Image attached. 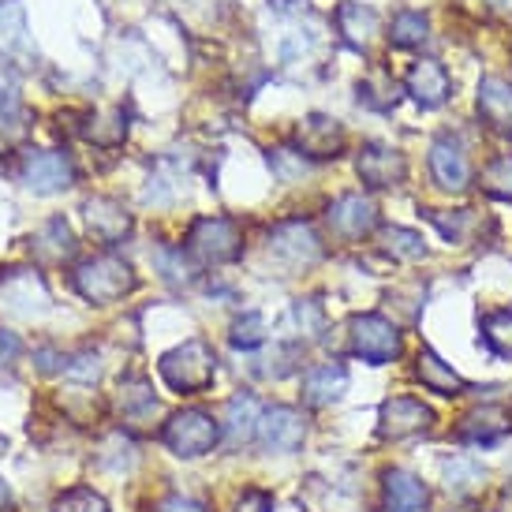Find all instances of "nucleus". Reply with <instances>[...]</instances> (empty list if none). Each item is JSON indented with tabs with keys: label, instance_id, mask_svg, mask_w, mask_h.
Wrapping results in <instances>:
<instances>
[{
	"label": "nucleus",
	"instance_id": "25",
	"mask_svg": "<svg viewBox=\"0 0 512 512\" xmlns=\"http://www.w3.org/2000/svg\"><path fill=\"white\" fill-rule=\"evenodd\" d=\"M441 475H445V486H449L453 494H471V490H479L486 479L483 464H475L471 456H449V460H441Z\"/></svg>",
	"mask_w": 512,
	"mask_h": 512
},
{
	"label": "nucleus",
	"instance_id": "23",
	"mask_svg": "<svg viewBox=\"0 0 512 512\" xmlns=\"http://www.w3.org/2000/svg\"><path fill=\"white\" fill-rule=\"evenodd\" d=\"M307 509L311 512H359V498L356 494H348L341 486L333 483H322V479H307Z\"/></svg>",
	"mask_w": 512,
	"mask_h": 512
},
{
	"label": "nucleus",
	"instance_id": "22",
	"mask_svg": "<svg viewBox=\"0 0 512 512\" xmlns=\"http://www.w3.org/2000/svg\"><path fill=\"white\" fill-rule=\"evenodd\" d=\"M337 30L348 45L367 49L374 30H378V15H374V8H363V4H341L337 8Z\"/></svg>",
	"mask_w": 512,
	"mask_h": 512
},
{
	"label": "nucleus",
	"instance_id": "27",
	"mask_svg": "<svg viewBox=\"0 0 512 512\" xmlns=\"http://www.w3.org/2000/svg\"><path fill=\"white\" fill-rule=\"evenodd\" d=\"M397 79L389 72H374L359 83V105H367L374 113H389L397 105Z\"/></svg>",
	"mask_w": 512,
	"mask_h": 512
},
{
	"label": "nucleus",
	"instance_id": "39",
	"mask_svg": "<svg viewBox=\"0 0 512 512\" xmlns=\"http://www.w3.org/2000/svg\"><path fill=\"white\" fill-rule=\"evenodd\" d=\"M157 512H206V509L191 498H165L161 505H157Z\"/></svg>",
	"mask_w": 512,
	"mask_h": 512
},
{
	"label": "nucleus",
	"instance_id": "15",
	"mask_svg": "<svg viewBox=\"0 0 512 512\" xmlns=\"http://www.w3.org/2000/svg\"><path fill=\"white\" fill-rule=\"evenodd\" d=\"M404 86H408V94H412L423 109H438V105H445L449 94H453V79H449V72L441 68L438 60H415Z\"/></svg>",
	"mask_w": 512,
	"mask_h": 512
},
{
	"label": "nucleus",
	"instance_id": "13",
	"mask_svg": "<svg viewBox=\"0 0 512 512\" xmlns=\"http://www.w3.org/2000/svg\"><path fill=\"white\" fill-rule=\"evenodd\" d=\"M430 176L434 184L445 191H468L471 184V161L464 154V146L456 143L453 135H441L430 146Z\"/></svg>",
	"mask_w": 512,
	"mask_h": 512
},
{
	"label": "nucleus",
	"instance_id": "10",
	"mask_svg": "<svg viewBox=\"0 0 512 512\" xmlns=\"http://www.w3.org/2000/svg\"><path fill=\"white\" fill-rule=\"evenodd\" d=\"M326 221H329V228H333V236L356 243L378 228V206H374L367 195H356V191H352V195H341V199L329 206Z\"/></svg>",
	"mask_w": 512,
	"mask_h": 512
},
{
	"label": "nucleus",
	"instance_id": "16",
	"mask_svg": "<svg viewBox=\"0 0 512 512\" xmlns=\"http://www.w3.org/2000/svg\"><path fill=\"white\" fill-rule=\"evenodd\" d=\"M382 490H385V512H423L430 501L427 483L408 468L385 471Z\"/></svg>",
	"mask_w": 512,
	"mask_h": 512
},
{
	"label": "nucleus",
	"instance_id": "26",
	"mask_svg": "<svg viewBox=\"0 0 512 512\" xmlns=\"http://www.w3.org/2000/svg\"><path fill=\"white\" fill-rule=\"evenodd\" d=\"M430 221L438 225V232L449 243H475L483 232V217L475 210H456V214H430Z\"/></svg>",
	"mask_w": 512,
	"mask_h": 512
},
{
	"label": "nucleus",
	"instance_id": "43",
	"mask_svg": "<svg viewBox=\"0 0 512 512\" xmlns=\"http://www.w3.org/2000/svg\"><path fill=\"white\" fill-rule=\"evenodd\" d=\"M494 4H501V8H509L512 12V0H494Z\"/></svg>",
	"mask_w": 512,
	"mask_h": 512
},
{
	"label": "nucleus",
	"instance_id": "18",
	"mask_svg": "<svg viewBox=\"0 0 512 512\" xmlns=\"http://www.w3.org/2000/svg\"><path fill=\"white\" fill-rule=\"evenodd\" d=\"M258 423H262V408L251 393H236L225 408V441L228 449H243L258 438Z\"/></svg>",
	"mask_w": 512,
	"mask_h": 512
},
{
	"label": "nucleus",
	"instance_id": "33",
	"mask_svg": "<svg viewBox=\"0 0 512 512\" xmlns=\"http://www.w3.org/2000/svg\"><path fill=\"white\" fill-rule=\"evenodd\" d=\"M266 341V318L258 311H247L243 318H236V326H232V344L243 348V352H251L258 344Z\"/></svg>",
	"mask_w": 512,
	"mask_h": 512
},
{
	"label": "nucleus",
	"instance_id": "17",
	"mask_svg": "<svg viewBox=\"0 0 512 512\" xmlns=\"http://www.w3.org/2000/svg\"><path fill=\"white\" fill-rule=\"evenodd\" d=\"M348 393V370L341 363H322L303 374V400L311 408H329Z\"/></svg>",
	"mask_w": 512,
	"mask_h": 512
},
{
	"label": "nucleus",
	"instance_id": "14",
	"mask_svg": "<svg viewBox=\"0 0 512 512\" xmlns=\"http://www.w3.org/2000/svg\"><path fill=\"white\" fill-rule=\"evenodd\" d=\"M512 434V415L501 408V404H483V408H471L460 427H456V438L471 441V445H494V441L509 438Z\"/></svg>",
	"mask_w": 512,
	"mask_h": 512
},
{
	"label": "nucleus",
	"instance_id": "9",
	"mask_svg": "<svg viewBox=\"0 0 512 512\" xmlns=\"http://www.w3.org/2000/svg\"><path fill=\"white\" fill-rule=\"evenodd\" d=\"M270 251L292 270H299V266H311L322 258V240L307 221H285L270 232Z\"/></svg>",
	"mask_w": 512,
	"mask_h": 512
},
{
	"label": "nucleus",
	"instance_id": "42",
	"mask_svg": "<svg viewBox=\"0 0 512 512\" xmlns=\"http://www.w3.org/2000/svg\"><path fill=\"white\" fill-rule=\"evenodd\" d=\"M8 453V438H4V434H0V456Z\"/></svg>",
	"mask_w": 512,
	"mask_h": 512
},
{
	"label": "nucleus",
	"instance_id": "20",
	"mask_svg": "<svg viewBox=\"0 0 512 512\" xmlns=\"http://www.w3.org/2000/svg\"><path fill=\"white\" fill-rule=\"evenodd\" d=\"M415 378L427 385L430 393H438V397H464L468 393V382L430 348H423L419 359H415Z\"/></svg>",
	"mask_w": 512,
	"mask_h": 512
},
{
	"label": "nucleus",
	"instance_id": "30",
	"mask_svg": "<svg viewBox=\"0 0 512 512\" xmlns=\"http://www.w3.org/2000/svg\"><path fill=\"white\" fill-rule=\"evenodd\" d=\"M389 42L397 45V49H415V45H423L427 42V15L412 12V8L397 12L393 15V23H389Z\"/></svg>",
	"mask_w": 512,
	"mask_h": 512
},
{
	"label": "nucleus",
	"instance_id": "45",
	"mask_svg": "<svg viewBox=\"0 0 512 512\" xmlns=\"http://www.w3.org/2000/svg\"><path fill=\"white\" fill-rule=\"evenodd\" d=\"M449 512H479V509H471V505H468V509H449Z\"/></svg>",
	"mask_w": 512,
	"mask_h": 512
},
{
	"label": "nucleus",
	"instance_id": "21",
	"mask_svg": "<svg viewBox=\"0 0 512 512\" xmlns=\"http://www.w3.org/2000/svg\"><path fill=\"white\" fill-rule=\"evenodd\" d=\"M479 116L486 120V128L512 135V86L505 79L479 83Z\"/></svg>",
	"mask_w": 512,
	"mask_h": 512
},
{
	"label": "nucleus",
	"instance_id": "35",
	"mask_svg": "<svg viewBox=\"0 0 512 512\" xmlns=\"http://www.w3.org/2000/svg\"><path fill=\"white\" fill-rule=\"evenodd\" d=\"M270 165L285 184H292V180H299V176H307V157L299 154V150H273Z\"/></svg>",
	"mask_w": 512,
	"mask_h": 512
},
{
	"label": "nucleus",
	"instance_id": "2",
	"mask_svg": "<svg viewBox=\"0 0 512 512\" xmlns=\"http://www.w3.org/2000/svg\"><path fill=\"white\" fill-rule=\"evenodd\" d=\"M72 281H75V292H79L86 303H98V307L124 299L128 292H135V285H139L135 270L116 255H98V258L79 262L72 273Z\"/></svg>",
	"mask_w": 512,
	"mask_h": 512
},
{
	"label": "nucleus",
	"instance_id": "37",
	"mask_svg": "<svg viewBox=\"0 0 512 512\" xmlns=\"http://www.w3.org/2000/svg\"><path fill=\"white\" fill-rule=\"evenodd\" d=\"M273 509V498L266 490H247L240 501H236V512H270Z\"/></svg>",
	"mask_w": 512,
	"mask_h": 512
},
{
	"label": "nucleus",
	"instance_id": "1",
	"mask_svg": "<svg viewBox=\"0 0 512 512\" xmlns=\"http://www.w3.org/2000/svg\"><path fill=\"white\" fill-rule=\"evenodd\" d=\"M157 370L172 393H206L217 378V352L195 337V341H184L172 352H165Z\"/></svg>",
	"mask_w": 512,
	"mask_h": 512
},
{
	"label": "nucleus",
	"instance_id": "19",
	"mask_svg": "<svg viewBox=\"0 0 512 512\" xmlns=\"http://www.w3.org/2000/svg\"><path fill=\"white\" fill-rule=\"evenodd\" d=\"M86 225L101 243H120L131 232V214L116 199H90L83 206Z\"/></svg>",
	"mask_w": 512,
	"mask_h": 512
},
{
	"label": "nucleus",
	"instance_id": "36",
	"mask_svg": "<svg viewBox=\"0 0 512 512\" xmlns=\"http://www.w3.org/2000/svg\"><path fill=\"white\" fill-rule=\"evenodd\" d=\"M296 326L303 329V337H318L326 329V311L318 299H299L296 303Z\"/></svg>",
	"mask_w": 512,
	"mask_h": 512
},
{
	"label": "nucleus",
	"instance_id": "29",
	"mask_svg": "<svg viewBox=\"0 0 512 512\" xmlns=\"http://www.w3.org/2000/svg\"><path fill=\"white\" fill-rule=\"evenodd\" d=\"M382 251L400 258V262H419V258H427V243H423V236L412 232V228L389 225L382 232Z\"/></svg>",
	"mask_w": 512,
	"mask_h": 512
},
{
	"label": "nucleus",
	"instance_id": "24",
	"mask_svg": "<svg viewBox=\"0 0 512 512\" xmlns=\"http://www.w3.org/2000/svg\"><path fill=\"white\" fill-rule=\"evenodd\" d=\"M4 299L12 303L15 311H23V314L42 311L45 303H49V296H45L42 281H38L34 273H15L12 281L4 285Z\"/></svg>",
	"mask_w": 512,
	"mask_h": 512
},
{
	"label": "nucleus",
	"instance_id": "38",
	"mask_svg": "<svg viewBox=\"0 0 512 512\" xmlns=\"http://www.w3.org/2000/svg\"><path fill=\"white\" fill-rule=\"evenodd\" d=\"M19 352H23V341L15 337L12 329H0V370L8 367V363H15Z\"/></svg>",
	"mask_w": 512,
	"mask_h": 512
},
{
	"label": "nucleus",
	"instance_id": "4",
	"mask_svg": "<svg viewBox=\"0 0 512 512\" xmlns=\"http://www.w3.org/2000/svg\"><path fill=\"white\" fill-rule=\"evenodd\" d=\"M187 255L202 266H225L243 255V232L232 217H199L187 232Z\"/></svg>",
	"mask_w": 512,
	"mask_h": 512
},
{
	"label": "nucleus",
	"instance_id": "11",
	"mask_svg": "<svg viewBox=\"0 0 512 512\" xmlns=\"http://www.w3.org/2000/svg\"><path fill=\"white\" fill-rule=\"evenodd\" d=\"M356 169L363 184L374 187V191H385V187H397L400 180L408 176V161H404V154L393 150V146L367 143L356 157Z\"/></svg>",
	"mask_w": 512,
	"mask_h": 512
},
{
	"label": "nucleus",
	"instance_id": "7",
	"mask_svg": "<svg viewBox=\"0 0 512 512\" xmlns=\"http://www.w3.org/2000/svg\"><path fill=\"white\" fill-rule=\"evenodd\" d=\"M430 423H434V412L415 397H389L378 412V434L385 441L415 438V434L430 430Z\"/></svg>",
	"mask_w": 512,
	"mask_h": 512
},
{
	"label": "nucleus",
	"instance_id": "34",
	"mask_svg": "<svg viewBox=\"0 0 512 512\" xmlns=\"http://www.w3.org/2000/svg\"><path fill=\"white\" fill-rule=\"evenodd\" d=\"M53 512H109V505H105V498L94 494V490L75 486V490H68V494H60V498L53 501Z\"/></svg>",
	"mask_w": 512,
	"mask_h": 512
},
{
	"label": "nucleus",
	"instance_id": "5",
	"mask_svg": "<svg viewBox=\"0 0 512 512\" xmlns=\"http://www.w3.org/2000/svg\"><path fill=\"white\" fill-rule=\"evenodd\" d=\"M352 352L374 367H385L400 356V329L385 314H356L352 318Z\"/></svg>",
	"mask_w": 512,
	"mask_h": 512
},
{
	"label": "nucleus",
	"instance_id": "41",
	"mask_svg": "<svg viewBox=\"0 0 512 512\" xmlns=\"http://www.w3.org/2000/svg\"><path fill=\"white\" fill-rule=\"evenodd\" d=\"M8 501H12V490H8V483L0 479V512L8 509Z\"/></svg>",
	"mask_w": 512,
	"mask_h": 512
},
{
	"label": "nucleus",
	"instance_id": "31",
	"mask_svg": "<svg viewBox=\"0 0 512 512\" xmlns=\"http://www.w3.org/2000/svg\"><path fill=\"white\" fill-rule=\"evenodd\" d=\"M120 412H124V419H143V415L157 412V397L154 389L143 382V378H128V382L120 385Z\"/></svg>",
	"mask_w": 512,
	"mask_h": 512
},
{
	"label": "nucleus",
	"instance_id": "28",
	"mask_svg": "<svg viewBox=\"0 0 512 512\" xmlns=\"http://www.w3.org/2000/svg\"><path fill=\"white\" fill-rule=\"evenodd\" d=\"M483 344L501 359H512V311H486L479 318Z\"/></svg>",
	"mask_w": 512,
	"mask_h": 512
},
{
	"label": "nucleus",
	"instance_id": "6",
	"mask_svg": "<svg viewBox=\"0 0 512 512\" xmlns=\"http://www.w3.org/2000/svg\"><path fill=\"white\" fill-rule=\"evenodd\" d=\"M258 441L266 453H296L299 445L307 441V415L299 408H285L277 404L270 412H262V423H258Z\"/></svg>",
	"mask_w": 512,
	"mask_h": 512
},
{
	"label": "nucleus",
	"instance_id": "40",
	"mask_svg": "<svg viewBox=\"0 0 512 512\" xmlns=\"http://www.w3.org/2000/svg\"><path fill=\"white\" fill-rule=\"evenodd\" d=\"M498 512H512V483L501 490V501H498Z\"/></svg>",
	"mask_w": 512,
	"mask_h": 512
},
{
	"label": "nucleus",
	"instance_id": "32",
	"mask_svg": "<svg viewBox=\"0 0 512 512\" xmlns=\"http://www.w3.org/2000/svg\"><path fill=\"white\" fill-rule=\"evenodd\" d=\"M479 187H483L490 199L512 202V154L494 157V161L479 172Z\"/></svg>",
	"mask_w": 512,
	"mask_h": 512
},
{
	"label": "nucleus",
	"instance_id": "12",
	"mask_svg": "<svg viewBox=\"0 0 512 512\" xmlns=\"http://www.w3.org/2000/svg\"><path fill=\"white\" fill-rule=\"evenodd\" d=\"M296 150L303 157H314V161H329V157H341L344 150V128L341 120L322 113H311L307 120H299L296 128Z\"/></svg>",
	"mask_w": 512,
	"mask_h": 512
},
{
	"label": "nucleus",
	"instance_id": "3",
	"mask_svg": "<svg viewBox=\"0 0 512 512\" xmlns=\"http://www.w3.org/2000/svg\"><path fill=\"white\" fill-rule=\"evenodd\" d=\"M161 441L169 453L184 456V460H199V456L214 453V445L221 441V423L202 408H184L165 423Z\"/></svg>",
	"mask_w": 512,
	"mask_h": 512
},
{
	"label": "nucleus",
	"instance_id": "8",
	"mask_svg": "<svg viewBox=\"0 0 512 512\" xmlns=\"http://www.w3.org/2000/svg\"><path fill=\"white\" fill-rule=\"evenodd\" d=\"M23 184L34 191V195H57V191H68L75 184V169L72 161L57 150H34V154L23 157Z\"/></svg>",
	"mask_w": 512,
	"mask_h": 512
},
{
	"label": "nucleus",
	"instance_id": "44",
	"mask_svg": "<svg viewBox=\"0 0 512 512\" xmlns=\"http://www.w3.org/2000/svg\"><path fill=\"white\" fill-rule=\"evenodd\" d=\"M273 4H277V8H288V4H292V0H273Z\"/></svg>",
	"mask_w": 512,
	"mask_h": 512
}]
</instances>
